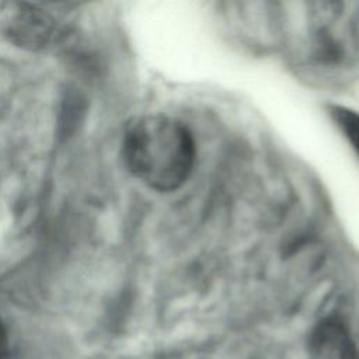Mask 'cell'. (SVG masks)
<instances>
[{
	"mask_svg": "<svg viewBox=\"0 0 359 359\" xmlns=\"http://www.w3.org/2000/svg\"><path fill=\"white\" fill-rule=\"evenodd\" d=\"M123 160L130 172L158 192L178 189L191 175L196 158L187 125L167 115H144L126 128Z\"/></svg>",
	"mask_w": 359,
	"mask_h": 359,
	"instance_id": "1",
	"label": "cell"
},
{
	"mask_svg": "<svg viewBox=\"0 0 359 359\" xmlns=\"http://www.w3.org/2000/svg\"><path fill=\"white\" fill-rule=\"evenodd\" d=\"M302 52L313 67H345L359 55V10L344 3L309 4Z\"/></svg>",
	"mask_w": 359,
	"mask_h": 359,
	"instance_id": "2",
	"label": "cell"
},
{
	"mask_svg": "<svg viewBox=\"0 0 359 359\" xmlns=\"http://www.w3.org/2000/svg\"><path fill=\"white\" fill-rule=\"evenodd\" d=\"M309 359H359L348 328L335 318L318 323L309 338Z\"/></svg>",
	"mask_w": 359,
	"mask_h": 359,
	"instance_id": "3",
	"label": "cell"
},
{
	"mask_svg": "<svg viewBox=\"0 0 359 359\" xmlns=\"http://www.w3.org/2000/svg\"><path fill=\"white\" fill-rule=\"evenodd\" d=\"M7 331L3 325V323L0 321V359H4L6 352H7Z\"/></svg>",
	"mask_w": 359,
	"mask_h": 359,
	"instance_id": "5",
	"label": "cell"
},
{
	"mask_svg": "<svg viewBox=\"0 0 359 359\" xmlns=\"http://www.w3.org/2000/svg\"><path fill=\"white\" fill-rule=\"evenodd\" d=\"M328 114L359 158V112L344 105H330Z\"/></svg>",
	"mask_w": 359,
	"mask_h": 359,
	"instance_id": "4",
	"label": "cell"
}]
</instances>
